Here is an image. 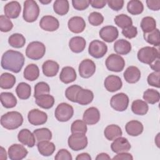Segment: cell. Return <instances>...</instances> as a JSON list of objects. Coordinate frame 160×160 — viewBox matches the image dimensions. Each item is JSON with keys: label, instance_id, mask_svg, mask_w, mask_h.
<instances>
[{"label": "cell", "instance_id": "cell-1", "mask_svg": "<svg viewBox=\"0 0 160 160\" xmlns=\"http://www.w3.org/2000/svg\"><path fill=\"white\" fill-rule=\"evenodd\" d=\"M24 61V57L21 52L10 49L2 54L1 65L5 70L18 73L23 67Z\"/></svg>", "mask_w": 160, "mask_h": 160}, {"label": "cell", "instance_id": "cell-2", "mask_svg": "<svg viewBox=\"0 0 160 160\" xmlns=\"http://www.w3.org/2000/svg\"><path fill=\"white\" fill-rule=\"evenodd\" d=\"M23 122L22 114L18 111H10L1 117V124L5 129L13 130L20 127Z\"/></svg>", "mask_w": 160, "mask_h": 160}, {"label": "cell", "instance_id": "cell-3", "mask_svg": "<svg viewBox=\"0 0 160 160\" xmlns=\"http://www.w3.org/2000/svg\"><path fill=\"white\" fill-rule=\"evenodd\" d=\"M137 57L140 62L150 65L159 59V52L154 47L145 46L138 51Z\"/></svg>", "mask_w": 160, "mask_h": 160}, {"label": "cell", "instance_id": "cell-4", "mask_svg": "<svg viewBox=\"0 0 160 160\" xmlns=\"http://www.w3.org/2000/svg\"><path fill=\"white\" fill-rule=\"evenodd\" d=\"M39 8L34 0H27L24 2L22 17L25 21L32 22L37 20L39 14Z\"/></svg>", "mask_w": 160, "mask_h": 160}, {"label": "cell", "instance_id": "cell-5", "mask_svg": "<svg viewBox=\"0 0 160 160\" xmlns=\"http://www.w3.org/2000/svg\"><path fill=\"white\" fill-rule=\"evenodd\" d=\"M46 52L45 45L39 41H32L30 42L26 49V56L32 60L41 59Z\"/></svg>", "mask_w": 160, "mask_h": 160}, {"label": "cell", "instance_id": "cell-6", "mask_svg": "<svg viewBox=\"0 0 160 160\" xmlns=\"http://www.w3.org/2000/svg\"><path fill=\"white\" fill-rule=\"evenodd\" d=\"M88 138L84 134L72 133L68 140L69 147L75 151L85 149L88 145Z\"/></svg>", "mask_w": 160, "mask_h": 160}, {"label": "cell", "instance_id": "cell-7", "mask_svg": "<svg viewBox=\"0 0 160 160\" xmlns=\"http://www.w3.org/2000/svg\"><path fill=\"white\" fill-rule=\"evenodd\" d=\"M74 114V109L72 106L66 102H61L55 109L54 115L56 119L60 122L69 121Z\"/></svg>", "mask_w": 160, "mask_h": 160}, {"label": "cell", "instance_id": "cell-8", "mask_svg": "<svg viewBox=\"0 0 160 160\" xmlns=\"http://www.w3.org/2000/svg\"><path fill=\"white\" fill-rule=\"evenodd\" d=\"M105 64L109 71L113 72H121L124 68L125 61L120 55L111 54L106 59Z\"/></svg>", "mask_w": 160, "mask_h": 160}, {"label": "cell", "instance_id": "cell-9", "mask_svg": "<svg viewBox=\"0 0 160 160\" xmlns=\"http://www.w3.org/2000/svg\"><path fill=\"white\" fill-rule=\"evenodd\" d=\"M129 101V98L125 93L119 92L112 96L110 104L114 110L122 112L128 108Z\"/></svg>", "mask_w": 160, "mask_h": 160}, {"label": "cell", "instance_id": "cell-10", "mask_svg": "<svg viewBox=\"0 0 160 160\" xmlns=\"http://www.w3.org/2000/svg\"><path fill=\"white\" fill-rule=\"evenodd\" d=\"M108 51L107 45L99 40H94L89 45L88 52L93 58L99 59L102 58Z\"/></svg>", "mask_w": 160, "mask_h": 160}, {"label": "cell", "instance_id": "cell-11", "mask_svg": "<svg viewBox=\"0 0 160 160\" xmlns=\"http://www.w3.org/2000/svg\"><path fill=\"white\" fill-rule=\"evenodd\" d=\"M78 70L81 77L89 78L94 74L96 71V64L92 60L86 59L81 62Z\"/></svg>", "mask_w": 160, "mask_h": 160}, {"label": "cell", "instance_id": "cell-12", "mask_svg": "<svg viewBox=\"0 0 160 160\" xmlns=\"http://www.w3.org/2000/svg\"><path fill=\"white\" fill-rule=\"evenodd\" d=\"M29 122L34 126H39L44 124L48 120V115L46 112L38 109L31 110L28 114Z\"/></svg>", "mask_w": 160, "mask_h": 160}, {"label": "cell", "instance_id": "cell-13", "mask_svg": "<svg viewBox=\"0 0 160 160\" xmlns=\"http://www.w3.org/2000/svg\"><path fill=\"white\" fill-rule=\"evenodd\" d=\"M8 156L11 160H21L26 158L28 151L21 144H13L8 148Z\"/></svg>", "mask_w": 160, "mask_h": 160}, {"label": "cell", "instance_id": "cell-14", "mask_svg": "<svg viewBox=\"0 0 160 160\" xmlns=\"http://www.w3.org/2000/svg\"><path fill=\"white\" fill-rule=\"evenodd\" d=\"M99 34L100 38L105 42H112L118 38L119 32L115 26H106L101 29Z\"/></svg>", "mask_w": 160, "mask_h": 160}, {"label": "cell", "instance_id": "cell-15", "mask_svg": "<svg viewBox=\"0 0 160 160\" xmlns=\"http://www.w3.org/2000/svg\"><path fill=\"white\" fill-rule=\"evenodd\" d=\"M39 26L44 31H54L59 27V22L57 18L54 16L47 15L43 16L39 22Z\"/></svg>", "mask_w": 160, "mask_h": 160}, {"label": "cell", "instance_id": "cell-16", "mask_svg": "<svg viewBox=\"0 0 160 160\" xmlns=\"http://www.w3.org/2000/svg\"><path fill=\"white\" fill-rule=\"evenodd\" d=\"M131 148L128 140L123 137H119L114 140L111 144V150L115 153L128 152Z\"/></svg>", "mask_w": 160, "mask_h": 160}, {"label": "cell", "instance_id": "cell-17", "mask_svg": "<svg viewBox=\"0 0 160 160\" xmlns=\"http://www.w3.org/2000/svg\"><path fill=\"white\" fill-rule=\"evenodd\" d=\"M104 87L107 91L113 92L119 90L122 86L121 79L115 75H109L104 80Z\"/></svg>", "mask_w": 160, "mask_h": 160}, {"label": "cell", "instance_id": "cell-18", "mask_svg": "<svg viewBox=\"0 0 160 160\" xmlns=\"http://www.w3.org/2000/svg\"><path fill=\"white\" fill-rule=\"evenodd\" d=\"M21 11V6L19 2L16 1L7 3L4 7L5 16L9 19L17 18Z\"/></svg>", "mask_w": 160, "mask_h": 160}, {"label": "cell", "instance_id": "cell-19", "mask_svg": "<svg viewBox=\"0 0 160 160\" xmlns=\"http://www.w3.org/2000/svg\"><path fill=\"white\" fill-rule=\"evenodd\" d=\"M82 119L88 125L96 124L100 119L99 111L95 107L89 108L84 111Z\"/></svg>", "mask_w": 160, "mask_h": 160}, {"label": "cell", "instance_id": "cell-20", "mask_svg": "<svg viewBox=\"0 0 160 160\" xmlns=\"http://www.w3.org/2000/svg\"><path fill=\"white\" fill-rule=\"evenodd\" d=\"M69 29L74 33L82 32L86 28V22L84 19L80 16H74L70 18L68 22Z\"/></svg>", "mask_w": 160, "mask_h": 160}, {"label": "cell", "instance_id": "cell-21", "mask_svg": "<svg viewBox=\"0 0 160 160\" xmlns=\"http://www.w3.org/2000/svg\"><path fill=\"white\" fill-rule=\"evenodd\" d=\"M18 139L20 142L29 148L34 146L36 141L34 134L28 129H21L18 134Z\"/></svg>", "mask_w": 160, "mask_h": 160}, {"label": "cell", "instance_id": "cell-22", "mask_svg": "<svg viewBox=\"0 0 160 160\" xmlns=\"http://www.w3.org/2000/svg\"><path fill=\"white\" fill-rule=\"evenodd\" d=\"M93 99L94 94L91 90L81 88L77 92L75 102H77L80 105H88L92 101Z\"/></svg>", "mask_w": 160, "mask_h": 160}, {"label": "cell", "instance_id": "cell-23", "mask_svg": "<svg viewBox=\"0 0 160 160\" xmlns=\"http://www.w3.org/2000/svg\"><path fill=\"white\" fill-rule=\"evenodd\" d=\"M124 78L125 81L130 84H134L139 81L141 78V71L136 66H129L124 71Z\"/></svg>", "mask_w": 160, "mask_h": 160}, {"label": "cell", "instance_id": "cell-24", "mask_svg": "<svg viewBox=\"0 0 160 160\" xmlns=\"http://www.w3.org/2000/svg\"><path fill=\"white\" fill-rule=\"evenodd\" d=\"M142 124L136 120H132L126 123L125 129L126 132L131 136H138L143 131Z\"/></svg>", "mask_w": 160, "mask_h": 160}, {"label": "cell", "instance_id": "cell-25", "mask_svg": "<svg viewBox=\"0 0 160 160\" xmlns=\"http://www.w3.org/2000/svg\"><path fill=\"white\" fill-rule=\"evenodd\" d=\"M77 78L76 72L75 69L71 66L64 67L59 74L60 80L65 83L69 84L74 82Z\"/></svg>", "mask_w": 160, "mask_h": 160}, {"label": "cell", "instance_id": "cell-26", "mask_svg": "<svg viewBox=\"0 0 160 160\" xmlns=\"http://www.w3.org/2000/svg\"><path fill=\"white\" fill-rule=\"evenodd\" d=\"M59 69L58 63L52 60H48L45 61L42 66V70L43 74L47 77L55 76Z\"/></svg>", "mask_w": 160, "mask_h": 160}, {"label": "cell", "instance_id": "cell-27", "mask_svg": "<svg viewBox=\"0 0 160 160\" xmlns=\"http://www.w3.org/2000/svg\"><path fill=\"white\" fill-rule=\"evenodd\" d=\"M86 42L84 38L81 36H74L72 38L69 42L70 49L75 52L79 53L84 51L86 48Z\"/></svg>", "mask_w": 160, "mask_h": 160}, {"label": "cell", "instance_id": "cell-28", "mask_svg": "<svg viewBox=\"0 0 160 160\" xmlns=\"http://www.w3.org/2000/svg\"><path fill=\"white\" fill-rule=\"evenodd\" d=\"M37 148L39 152L44 156H51L55 149L56 146L54 144L49 141H42L38 142L37 144Z\"/></svg>", "mask_w": 160, "mask_h": 160}, {"label": "cell", "instance_id": "cell-29", "mask_svg": "<svg viewBox=\"0 0 160 160\" xmlns=\"http://www.w3.org/2000/svg\"><path fill=\"white\" fill-rule=\"evenodd\" d=\"M54 98L49 94H44L36 98V104L41 108L48 109L51 108L54 104Z\"/></svg>", "mask_w": 160, "mask_h": 160}, {"label": "cell", "instance_id": "cell-30", "mask_svg": "<svg viewBox=\"0 0 160 160\" xmlns=\"http://www.w3.org/2000/svg\"><path fill=\"white\" fill-rule=\"evenodd\" d=\"M114 49L119 55H126L131 51V44L127 40L121 39L114 42Z\"/></svg>", "mask_w": 160, "mask_h": 160}, {"label": "cell", "instance_id": "cell-31", "mask_svg": "<svg viewBox=\"0 0 160 160\" xmlns=\"http://www.w3.org/2000/svg\"><path fill=\"white\" fill-rule=\"evenodd\" d=\"M104 134L106 138L109 141H113L120 137L122 134L121 128L116 124L108 125L104 131Z\"/></svg>", "mask_w": 160, "mask_h": 160}, {"label": "cell", "instance_id": "cell-32", "mask_svg": "<svg viewBox=\"0 0 160 160\" xmlns=\"http://www.w3.org/2000/svg\"><path fill=\"white\" fill-rule=\"evenodd\" d=\"M24 78L29 81L36 80L39 76V69L36 64H29L24 70Z\"/></svg>", "mask_w": 160, "mask_h": 160}, {"label": "cell", "instance_id": "cell-33", "mask_svg": "<svg viewBox=\"0 0 160 160\" xmlns=\"http://www.w3.org/2000/svg\"><path fill=\"white\" fill-rule=\"evenodd\" d=\"M148 109L149 106L147 102L141 99L134 101L131 105V110L132 112L136 115H145L148 112Z\"/></svg>", "mask_w": 160, "mask_h": 160}, {"label": "cell", "instance_id": "cell-34", "mask_svg": "<svg viewBox=\"0 0 160 160\" xmlns=\"http://www.w3.org/2000/svg\"><path fill=\"white\" fill-rule=\"evenodd\" d=\"M2 105L6 108H12L17 104V99L14 95L9 92H3L0 94Z\"/></svg>", "mask_w": 160, "mask_h": 160}, {"label": "cell", "instance_id": "cell-35", "mask_svg": "<svg viewBox=\"0 0 160 160\" xmlns=\"http://www.w3.org/2000/svg\"><path fill=\"white\" fill-rule=\"evenodd\" d=\"M16 83L15 76L9 72H4L0 77V87L2 89H9L12 88Z\"/></svg>", "mask_w": 160, "mask_h": 160}, {"label": "cell", "instance_id": "cell-36", "mask_svg": "<svg viewBox=\"0 0 160 160\" xmlns=\"http://www.w3.org/2000/svg\"><path fill=\"white\" fill-rule=\"evenodd\" d=\"M16 92L19 99H28L31 94V88L28 83L22 82L17 86Z\"/></svg>", "mask_w": 160, "mask_h": 160}, {"label": "cell", "instance_id": "cell-37", "mask_svg": "<svg viewBox=\"0 0 160 160\" xmlns=\"http://www.w3.org/2000/svg\"><path fill=\"white\" fill-rule=\"evenodd\" d=\"M54 12L60 16L66 14L69 9V2L67 0H56L53 4Z\"/></svg>", "mask_w": 160, "mask_h": 160}, {"label": "cell", "instance_id": "cell-38", "mask_svg": "<svg viewBox=\"0 0 160 160\" xmlns=\"http://www.w3.org/2000/svg\"><path fill=\"white\" fill-rule=\"evenodd\" d=\"M127 10L132 15H138L142 12L144 6L141 1L138 0H131L128 2Z\"/></svg>", "mask_w": 160, "mask_h": 160}, {"label": "cell", "instance_id": "cell-39", "mask_svg": "<svg viewBox=\"0 0 160 160\" xmlns=\"http://www.w3.org/2000/svg\"><path fill=\"white\" fill-rule=\"evenodd\" d=\"M8 43L13 48H21L25 45L26 39L21 34L14 33L9 37Z\"/></svg>", "mask_w": 160, "mask_h": 160}, {"label": "cell", "instance_id": "cell-40", "mask_svg": "<svg viewBox=\"0 0 160 160\" xmlns=\"http://www.w3.org/2000/svg\"><path fill=\"white\" fill-rule=\"evenodd\" d=\"M33 134L38 142L42 141H49L52 138L51 131L46 128L35 129L33 131Z\"/></svg>", "mask_w": 160, "mask_h": 160}, {"label": "cell", "instance_id": "cell-41", "mask_svg": "<svg viewBox=\"0 0 160 160\" xmlns=\"http://www.w3.org/2000/svg\"><path fill=\"white\" fill-rule=\"evenodd\" d=\"M156 27V20L151 16H146L142 19L141 22V28L144 33H148L154 29Z\"/></svg>", "mask_w": 160, "mask_h": 160}, {"label": "cell", "instance_id": "cell-42", "mask_svg": "<svg viewBox=\"0 0 160 160\" xmlns=\"http://www.w3.org/2000/svg\"><path fill=\"white\" fill-rule=\"evenodd\" d=\"M143 99L148 103L154 104L159 102L160 99L159 92L154 89H148L143 93Z\"/></svg>", "mask_w": 160, "mask_h": 160}, {"label": "cell", "instance_id": "cell-43", "mask_svg": "<svg viewBox=\"0 0 160 160\" xmlns=\"http://www.w3.org/2000/svg\"><path fill=\"white\" fill-rule=\"evenodd\" d=\"M143 37L145 41L149 44L154 46H159L160 44V39L159 30L158 29L156 28L148 33H144Z\"/></svg>", "mask_w": 160, "mask_h": 160}, {"label": "cell", "instance_id": "cell-44", "mask_svg": "<svg viewBox=\"0 0 160 160\" xmlns=\"http://www.w3.org/2000/svg\"><path fill=\"white\" fill-rule=\"evenodd\" d=\"M114 21L115 24L122 29L132 26V19L129 16L124 14H121L116 16Z\"/></svg>", "mask_w": 160, "mask_h": 160}, {"label": "cell", "instance_id": "cell-45", "mask_svg": "<svg viewBox=\"0 0 160 160\" xmlns=\"http://www.w3.org/2000/svg\"><path fill=\"white\" fill-rule=\"evenodd\" d=\"M87 125L83 120L77 119L74 121L71 126V131L72 133L86 134L87 132Z\"/></svg>", "mask_w": 160, "mask_h": 160}, {"label": "cell", "instance_id": "cell-46", "mask_svg": "<svg viewBox=\"0 0 160 160\" xmlns=\"http://www.w3.org/2000/svg\"><path fill=\"white\" fill-rule=\"evenodd\" d=\"M50 92V87L48 83L45 82H38L34 86V95L36 98L41 94H49Z\"/></svg>", "mask_w": 160, "mask_h": 160}, {"label": "cell", "instance_id": "cell-47", "mask_svg": "<svg viewBox=\"0 0 160 160\" xmlns=\"http://www.w3.org/2000/svg\"><path fill=\"white\" fill-rule=\"evenodd\" d=\"M82 88L77 84H74L72 86H70L68 87L65 91V96L66 98L73 102H75V99H76V96L77 94V92L80 90Z\"/></svg>", "mask_w": 160, "mask_h": 160}, {"label": "cell", "instance_id": "cell-48", "mask_svg": "<svg viewBox=\"0 0 160 160\" xmlns=\"http://www.w3.org/2000/svg\"><path fill=\"white\" fill-rule=\"evenodd\" d=\"M13 28V24L9 18L4 15L0 16V30L2 32H6L10 31Z\"/></svg>", "mask_w": 160, "mask_h": 160}, {"label": "cell", "instance_id": "cell-49", "mask_svg": "<svg viewBox=\"0 0 160 160\" xmlns=\"http://www.w3.org/2000/svg\"><path fill=\"white\" fill-rule=\"evenodd\" d=\"M88 21L92 26H98L103 22L104 17L100 12H92L89 15Z\"/></svg>", "mask_w": 160, "mask_h": 160}, {"label": "cell", "instance_id": "cell-50", "mask_svg": "<svg viewBox=\"0 0 160 160\" xmlns=\"http://www.w3.org/2000/svg\"><path fill=\"white\" fill-rule=\"evenodd\" d=\"M159 76L160 72H153L150 73L147 78L148 83L151 86L156 88H159L160 87L159 85Z\"/></svg>", "mask_w": 160, "mask_h": 160}, {"label": "cell", "instance_id": "cell-51", "mask_svg": "<svg viewBox=\"0 0 160 160\" xmlns=\"http://www.w3.org/2000/svg\"><path fill=\"white\" fill-rule=\"evenodd\" d=\"M72 4L75 9L82 11L87 9L90 4L88 0H72Z\"/></svg>", "mask_w": 160, "mask_h": 160}, {"label": "cell", "instance_id": "cell-52", "mask_svg": "<svg viewBox=\"0 0 160 160\" xmlns=\"http://www.w3.org/2000/svg\"><path fill=\"white\" fill-rule=\"evenodd\" d=\"M122 34L126 38H128V39L134 38L138 34L137 28L134 26H131L126 29H123L122 30Z\"/></svg>", "mask_w": 160, "mask_h": 160}, {"label": "cell", "instance_id": "cell-53", "mask_svg": "<svg viewBox=\"0 0 160 160\" xmlns=\"http://www.w3.org/2000/svg\"><path fill=\"white\" fill-rule=\"evenodd\" d=\"M54 159L56 160H72V158L67 149H61L57 152Z\"/></svg>", "mask_w": 160, "mask_h": 160}, {"label": "cell", "instance_id": "cell-54", "mask_svg": "<svg viewBox=\"0 0 160 160\" xmlns=\"http://www.w3.org/2000/svg\"><path fill=\"white\" fill-rule=\"evenodd\" d=\"M124 1L123 0H109L107 1V4L109 7L114 11L121 10L124 6Z\"/></svg>", "mask_w": 160, "mask_h": 160}, {"label": "cell", "instance_id": "cell-55", "mask_svg": "<svg viewBox=\"0 0 160 160\" xmlns=\"http://www.w3.org/2000/svg\"><path fill=\"white\" fill-rule=\"evenodd\" d=\"M147 6L152 11H158L160 9V0H147Z\"/></svg>", "mask_w": 160, "mask_h": 160}, {"label": "cell", "instance_id": "cell-56", "mask_svg": "<svg viewBox=\"0 0 160 160\" xmlns=\"http://www.w3.org/2000/svg\"><path fill=\"white\" fill-rule=\"evenodd\" d=\"M107 3V1L104 0H91L89 1V4L91 6L96 9H101L104 8Z\"/></svg>", "mask_w": 160, "mask_h": 160}, {"label": "cell", "instance_id": "cell-57", "mask_svg": "<svg viewBox=\"0 0 160 160\" xmlns=\"http://www.w3.org/2000/svg\"><path fill=\"white\" fill-rule=\"evenodd\" d=\"M112 159H118V160H132L133 159V157L128 152H120V153H118V154L116 156H115Z\"/></svg>", "mask_w": 160, "mask_h": 160}, {"label": "cell", "instance_id": "cell-58", "mask_svg": "<svg viewBox=\"0 0 160 160\" xmlns=\"http://www.w3.org/2000/svg\"><path fill=\"white\" fill-rule=\"evenodd\" d=\"M76 160H91V157L87 152H83L78 154L76 158Z\"/></svg>", "mask_w": 160, "mask_h": 160}, {"label": "cell", "instance_id": "cell-59", "mask_svg": "<svg viewBox=\"0 0 160 160\" xmlns=\"http://www.w3.org/2000/svg\"><path fill=\"white\" fill-rule=\"evenodd\" d=\"M151 68L154 70L155 72H159L160 71V66H159V59H158L154 62H153L150 65Z\"/></svg>", "mask_w": 160, "mask_h": 160}, {"label": "cell", "instance_id": "cell-60", "mask_svg": "<svg viewBox=\"0 0 160 160\" xmlns=\"http://www.w3.org/2000/svg\"><path fill=\"white\" fill-rule=\"evenodd\" d=\"M96 160H106V159H111V158L108 154H106L105 152H102V153L99 154L97 156V157L96 158Z\"/></svg>", "mask_w": 160, "mask_h": 160}, {"label": "cell", "instance_id": "cell-61", "mask_svg": "<svg viewBox=\"0 0 160 160\" xmlns=\"http://www.w3.org/2000/svg\"><path fill=\"white\" fill-rule=\"evenodd\" d=\"M0 159L1 160H6L7 159V154L4 148L2 146L0 148Z\"/></svg>", "mask_w": 160, "mask_h": 160}, {"label": "cell", "instance_id": "cell-62", "mask_svg": "<svg viewBox=\"0 0 160 160\" xmlns=\"http://www.w3.org/2000/svg\"><path fill=\"white\" fill-rule=\"evenodd\" d=\"M39 2L43 4H48L49 3H50L51 2V0H48V1H42V0H40Z\"/></svg>", "mask_w": 160, "mask_h": 160}]
</instances>
